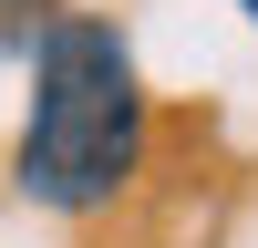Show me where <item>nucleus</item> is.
Returning a JSON list of instances; mask_svg holds the SVG:
<instances>
[{
  "label": "nucleus",
  "instance_id": "nucleus-3",
  "mask_svg": "<svg viewBox=\"0 0 258 248\" xmlns=\"http://www.w3.org/2000/svg\"><path fill=\"white\" fill-rule=\"evenodd\" d=\"M238 11H248V21H258V0H238Z\"/></svg>",
  "mask_w": 258,
  "mask_h": 248
},
{
  "label": "nucleus",
  "instance_id": "nucleus-2",
  "mask_svg": "<svg viewBox=\"0 0 258 248\" xmlns=\"http://www.w3.org/2000/svg\"><path fill=\"white\" fill-rule=\"evenodd\" d=\"M52 31V0H0V52H31Z\"/></svg>",
  "mask_w": 258,
  "mask_h": 248
},
{
  "label": "nucleus",
  "instance_id": "nucleus-1",
  "mask_svg": "<svg viewBox=\"0 0 258 248\" xmlns=\"http://www.w3.org/2000/svg\"><path fill=\"white\" fill-rule=\"evenodd\" d=\"M135 165H145L135 52H124L114 21L62 11L31 41V114H21V145H11V186L52 217H93L135 186Z\"/></svg>",
  "mask_w": 258,
  "mask_h": 248
}]
</instances>
